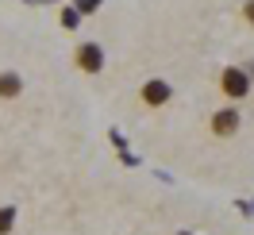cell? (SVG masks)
I'll return each instance as SVG.
<instances>
[{
	"label": "cell",
	"instance_id": "1",
	"mask_svg": "<svg viewBox=\"0 0 254 235\" xmlns=\"http://www.w3.org/2000/svg\"><path fill=\"white\" fill-rule=\"evenodd\" d=\"M220 89H223V96H231V100H243V96L251 93V74L247 70H223L220 74Z\"/></svg>",
	"mask_w": 254,
	"mask_h": 235
},
{
	"label": "cell",
	"instance_id": "2",
	"mask_svg": "<svg viewBox=\"0 0 254 235\" xmlns=\"http://www.w3.org/2000/svg\"><path fill=\"white\" fill-rule=\"evenodd\" d=\"M100 66H104V50L96 43H81L77 47V70L81 74H100Z\"/></svg>",
	"mask_w": 254,
	"mask_h": 235
},
{
	"label": "cell",
	"instance_id": "3",
	"mask_svg": "<svg viewBox=\"0 0 254 235\" xmlns=\"http://www.w3.org/2000/svg\"><path fill=\"white\" fill-rule=\"evenodd\" d=\"M143 104H150V108H158V104H170V96H174V89L166 85V81H146L143 85Z\"/></svg>",
	"mask_w": 254,
	"mask_h": 235
},
{
	"label": "cell",
	"instance_id": "4",
	"mask_svg": "<svg viewBox=\"0 0 254 235\" xmlns=\"http://www.w3.org/2000/svg\"><path fill=\"white\" fill-rule=\"evenodd\" d=\"M212 131H216V135H235L239 131V112L235 108H220L212 116Z\"/></svg>",
	"mask_w": 254,
	"mask_h": 235
},
{
	"label": "cell",
	"instance_id": "5",
	"mask_svg": "<svg viewBox=\"0 0 254 235\" xmlns=\"http://www.w3.org/2000/svg\"><path fill=\"white\" fill-rule=\"evenodd\" d=\"M19 89H23V81H19V74H0V96H19Z\"/></svg>",
	"mask_w": 254,
	"mask_h": 235
},
{
	"label": "cell",
	"instance_id": "6",
	"mask_svg": "<svg viewBox=\"0 0 254 235\" xmlns=\"http://www.w3.org/2000/svg\"><path fill=\"white\" fill-rule=\"evenodd\" d=\"M12 224H16V208L8 204V208H0V235L12 232Z\"/></svg>",
	"mask_w": 254,
	"mask_h": 235
},
{
	"label": "cell",
	"instance_id": "7",
	"mask_svg": "<svg viewBox=\"0 0 254 235\" xmlns=\"http://www.w3.org/2000/svg\"><path fill=\"white\" fill-rule=\"evenodd\" d=\"M62 23H65V27H77V12H73V8H65V12H62Z\"/></svg>",
	"mask_w": 254,
	"mask_h": 235
},
{
	"label": "cell",
	"instance_id": "8",
	"mask_svg": "<svg viewBox=\"0 0 254 235\" xmlns=\"http://www.w3.org/2000/svg\"><path fill=\"white\" fill-rule=\"evenodd\" d=\"M243 16H247V23L254 27V0H247V8H243Z\"/></svg>",
	"mask_w": 254,
	"mask_h": 235
},
{
	"label": "cell",
	"instance_id": "9",
	"mask_svg": "<svg viewBox=\"0 0 254 235\" xmlns=\"http://www.w3.org/2000/svg\"><path fill=\"white\" fill-rule=\"evenodd\" d=\"M177 235H189V232H177Z\"/></svg>",
	"mask_w": 254,
	"mask_h": 235
}]
</instances>
